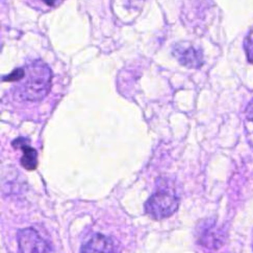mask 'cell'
<instances>
[{"instance_id": "obj_5", "label": "cell", "mask_w": 253, "mask_h": 253, "mask_svg": "<svg viewBox=\"0 0 253 253\" xmlns=\"http://www.w3.org/2000/svg\"><path fill=\"white\" fill-rule=\"evenodd\" d=\"M81 253H117V248L112 238L93 233L82 244Z\"/></svg>"}, {"instance_id": "obj_4", "label": "cell", "mask_w": 253, "mask_h": 253, "mask_svg": "<svg viewBox=\"0 0 253 253\" xmlns=\"http://www.w3.org/2000/svg\"><path fill=\"white\" fill-rule=\"evenodd\" d=\"M172 55L179 64L187 68H200L203 65V53L199 48L188 42L175 43Z\"/></svg>"}, {"instance_id": "obj_3", "label": "cell", "mask_w": 253, "mask_h": 253, "mask_svg": "<svg viewBox=\"0 0 253 253\" xmlns=\"http://www.w3.org/2000/svg\"><path fill=\"white\" fill-rule=\"evenodd\" d=\"M19 253H50V245L35 228H24L17 232Z\"/></svg>"}, {"instance_id": "obj_2", "label": "cell", "mask_w": 253, "mask_h": 253, "mask_svg": "<svg viewBox=\"0 0 253 253\" xmlns=\"http://www.w3.org/2000/svg\"><path fill=\"white\" fill-rule=\"evenodd\" d=\"M179 198L170 190H160L145 203V211L153 220L171 217L178 209Z\"/></svg>"}, {"instance_id": "obj_1", "label": "cell", "mask_w": 253, "mask_h": 253, "mask_svg": "<svg viewBox=\"0 0 253 253\" xmlns=\"http://www.w3.org/2000/svg\"><path fill=\"white\" fill-rule=\"evenodd\" d=\"M52 71L41 59L29 60L22 66V76L12 89L18 102H40L51 88Z\"/></svg>"}, {"instance_id": "obj_10", "label": "cell", "mask_w": 253, "mask_h": 253, "mask_svg": "<svg viewBox=\"0 0 253 253\" xmlns=\"http://www.w3.org/2000/svg\"><path fill=\"white\" fill-rule=\"evenodd\" d=\"M39 1H41L45 6L51 8V7L57 6L63 1V0H39Z\"/></svg>"}, {"instance_id": "obj_11", "label": "cell", "mask_w": 253, "mask_h": 253, "mask_svg": "<svg viewBox=\"0 0 253 253\" xmlns=\"http://www.w3.org/2000/svg\"><path fill=\"white\" fill-rule=\"evenodd\" d=\"M246 116H247L248 121L253 123V100L247 106V108H246Z\"/></svg>"}, {"instance_id": "obj_8", "label": "cell", "mask_w": 253, "mask_h": 253, "mask_svg": "<svg viewBox=\"0 0 253 253\" xmlns=\"http://www.w3.org/2000/svg\"><path fill=\"white\" fill-rule=\"evenodd\" d=\"M245 50H246L248 61L253 64V32L249 34V36L246 38Z\"/></svg>"}, {"instance_id": "obj_9", "label": "cell", "mask_w": 253, "mask_h": 253, "mask_svg": "<svg viewBox=\"0 0 253 253\" xmlns=\"http://www.w3.org/2000/svg\"><path fill=\"white\" fill-rule=\"evenodd\" d=\"M125 4L127 5L129 8H135L140 9L145 2V0H124Z\"/></svg>"}, {"instance_id": "obj_6", "label": "cell", "mask_w": 253, "mask_h": 253, "mask_svg": "<svg viewBox=\"0 0 253 253\" xmlns=\"http://www.w3.org/2000/svg\"><path fill=\"white\" fill-rule=\"evenodd\" d=\"M15 149L22 151L21 165L27 171H34L38 168V152L28 144V140L23 137H19L12 142Z\"/></svg>"}, {"instance_id": "obj_7", "label": "cell", "mask_w": 253, "mask_h": 253, "mask_svg": "<svg viewBox=\"0 0 253 253\" xmlns=\"http://www.w3.org/2000/svg\"><path fill=\"white\" fill-rule=\"evenodd\" d=\"M216 227L213 224H209L206 222V225H203L201 227V231L199 233V243L201 245L206 246V247H216L217 243L221 244V233H217Z\"/></svg>"}, {"instance_id": "obj_12", "label": "cell", "mask_w": 253, "mask_h": 253, "mask_svg": "<svg viewBox=\"0 0 253 253\" xmlns=\"http://www.w3.org/2000/svg\"><path fill=\"white\" fill-rule=\"evenodd\" d=\"M252 248H253V236H252Z\"/></svg>"}]
</instances>
